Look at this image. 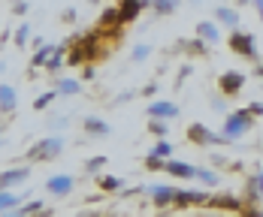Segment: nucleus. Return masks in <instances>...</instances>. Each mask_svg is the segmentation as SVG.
Instances as JSON below:
<instances>
[{"label": "nucleus", "mask_w": 263, "mask_h": 217, "mask_svg": "<svg viewBox=\"0 0 263 217\" xmlns=\"http://www.w3.org/2000/svg\"><path fill=\"white\" fill-rule=\"evenodd\" d=\"M64 148V139L61 136H49L42 142H36L31 151H28V160H49V157H58Z\"/></svg>", "instance_id": "obj_1"}, {"label": "nucleus", "mask_w": 263, "mask_h": 217, "mask_svg": "<svg viewBox=\"0 0 263 217\" xmlns=\"http://www.w3.org/2000/svg\"><path fill=\"white\" fill-rule=\"evenodd\" d=\"M230 49L236 55H245V58H257V49H254V36L251 33H233L230 36Z\"/></svg>", "instance_id": "obj_2"}, {"label": "nucleus", "mask_w": 263, "mask_h": 217, "mask_svg": "<svg viewBox=\"0 0 263 217\" xmlns=\"http://www.w3.org/2000/svg\"><path fill=\"white\" fill-rule=\"evenodd\" d=\"M248 127H251V118H248V112H239V115H230V118H227V124H224V133H227V139H236V136H242Z\"/></svg>", "instance_id": "obj_3"}, {"label": "nucleus", "mask_w": 263, "mask_h": 217, "mask_svg": "<svg viewBox=\"0 0 263 217\" xmlns=\"http://www.w3.org/2000/svg\"><path fill=\"white\" fill-rule=\"evenodd\" d=\"M188 139H191V142H200V145H218V142H224L221 136L209 133L203 124H191V130H188Z\"/></svg>", "instance_id": "obj_4"}, {"label": "nucleus", "mask_w": 263, "mask_h": 217, "mask_svg": "<svg viewBox=\"0 0 263 217\" xmlns=\"http://www.w3.org/2000/svg\"><path fill=\"white\" fill-rule=\"evenodd\" d=\"M28 175H31V172H28L25 166H18V169H6V172L0 175V190H9V187L28 181Z\"/></svg>", "instance_id": "obj_5"}, {"label": "nucleus", "mask_w": 263, "mask_h": 217, "mask_svg": "<svg viewBox=\"0 0 263 217\" xmlns=\"http://www.w3.org/2000/svg\"><path fill=\"white\" fill-rule=\"evenodd\" d=\"M200 202H209V196L197 190H176L172 196V205H200Z\"/></svg>", "instance_id": "obj_6"}, {"label": "nucleus", "mask_w": 263, "mask_h": 217, "mask_svg": "<svg viewBox=\"0 0 263 217\" xmlns=\"http://www.w3.org/2000/svg\"><path fill=\"white\" fill-rule=\"evenodd\" d=\"M49 193H55V196H67L70 190H73V178L70 175H55V178H49Z\"/></svg>", "instance_id": "obj_7"}, {"label": "nucleus", "mask_w": 263, "mask_h": 217, "mask_svg": "<svg viewBox=\"0 0 263 217\" xmlns=\"http://www.w3.org/2000/svg\"><path fill=\"white\" fill-rule=\"evenodd\" d=\"M164 169L169 172V175H176V178H194V175H197V169H194V166L179 163V160H169V163H164Z\"/></svg>", "instance_id": "obj_8"}, {"label": "nucleus", "mask_w": 263, "mask_h": 217, "mask_svg": "<svg viewBox=\"0 0 263 217\" xmlns=\"http://www.w3.org/2000/svg\"><path fill=\"white\" fill-rule=\"evenodd\" d=\"M242 85H245V76L242 73H224L221 76V91L224 93H236Z\"/></svg>", "instance_id": "obj_9"}, {"label": "nucleus", "mask_w": 263, "mask_h": 217, "mask_svg": "<svg viewBox=\"0 0 263 217\" xmlns=\"http://www.w3.org/2000/svg\"><path fill=\"white\" fill-rule=\"evenodd\" d=\"M148 115L151 118H176L179 115V106L176 103H151L148 106Z\"/></svg>", "instance_id": "obj_10"}, {"label": "nucleus", "mask_w": 263, "mask_h": 217, "mask_svg": "<svg viewBox=\"0 0 263 217\" xmlns=\"http://www.w3.org/2000/svg\"><path fill=\"white\" fill-rule=\"evenodd\" d=\"M139 9H142V3H139V0H124V3H121V9H118V25L133 21V18L139 15Z\"/></svg>", "instance_id": "obj_11"}, {"label": "nucleus", "mask_w": 263, "mask_h": 217, "mask_svg": "<svg viewBox=\"0 0 263 217\" xmlns=\"http://www.w3.org/2000/svg\"><path fill=\"white\" fill-rule=\"evenodd\" d=\"M148 193H151V199H155L158 205L172 202V196H176V190H172V187H148Z\"/></svg>", "instance_id": "obj_12"}, {"label": "nucleus", "mask_w": 263, "mask_h": 217, "mask_svg": "<svg viewBox=\"0 0 263 217\" xmlns=\"http://www.w3.org/2000/svg\"><path fill=\"white\" fill-rule=\"evenodd\" d=\"M197 36H203L206 42H215V39H221V33H218V28H215L212 21H200V25H197Z\"/></svg>", "instance_id": "obj_13"}, {"label": "nucleus", "mask_w": 263, "mask_h": 217, "mask_svg": "<svg viewBox=\"0 0 263 217\" xmlns=\"http://www.w3.org/2000/svg\"><path fill=\"white\" fill-rule=\"evenodd\" d=\"M0 109L3 112H12L15 109V91L9 85H0Z\"/></svg>", "instance_id": "obj_14"}, {"label": "nucleus", "mask_w": 263, "mask_h": 217, "mask_svg": "<svg viewBox=\"0 0 263 217\" xmlns=\"http://www.w3.org/2000/svg\"><path fill=\"white\" fill-rule=\"evenodd\" d=\"M85 130H88L91 136H109V124L100 121V118H85Z\"/></svg>", "instance_id": "obj_15"}, {"label": "nucleus", "mask_w": 263, "mask_h": 217, "mask_svg": "<svg viewBox=\"0 0 263 217\" xmlns=\"http://www.w3.org/2000/svg\"><path fill=\"white\" fill-rule=\"evenodd\" d=\"M15 205H18V196L9 190H0V211H12Z\"/></svg>", "instance_id": "obj_16"}, {"label": "nucleus", "mask_w": 263, "mask_h": 217, "mask_svg": "<svg viewBox=\"0 0 263 217\" xmlns=\"http://www.w3.org/2000/svg\"><path fill=\"white\" fill-rule=\"evenodd\" d=\"M218 21H221V25H227V28H236V25H239V15H236L233 9L224 6V9H218Z\"/></svg>", "instance_id": "obj_17"}, {"label": "nucleus", "mask_w": 263, "mask_h": 217, "mask_svg": "<svg viewBox=\"0 0 263 217\" xmlns=\"http://www.w3.org/2000/svg\"><path fill=\"white\" fill-rule=\"evenodd\" d=\"M151 6H155V12H161V15H169V12H176V9H179V3H176V0H155Z\"/></svg>", "instance_id": "obj_18"}, {"label": "nucleus", "mask_w": 263, "mask_h": 217, "mask_svg": "<svg viewBox=\"0 0 263 217\" xmlns=\"http://www.w3.org/2000/svg\"><path fill=\"white\" fill-rule=\"evenodd\" d=\"M52 52H55V49H49V45H42V49H39V52H36V55H33V66H42V63L49 61V58H52Z\"/></svg>", "instance_id": "obj_19"}, {"label": "nucleus", "mask_w": 263, "mask_h": 217, "mask_svg": "<svg viewBox=\"0 0 263 217\" xmlns=\"http://www.w3.org/2000/svg\"><path fill=\"white\" fill-rule=\"evenodd\" d=\"M97 184L103 187V190H118V187H121V181H118L115 175H103V178H97Z\"/></svg>", "instance_id": "obj_20"}, {"label": "nucleus", "mask_w": 263, "mask_h": 217, "mask_svg": "<svg viewBox=\"0 0 263 217\" xmlns=\"http://www.w3.org/2000/svg\"><path fill=\"white\" fill-rule=\"evenodd\" d=\"M212 205L215 208H239V202L233 196H218V199H212Z\"/></svg>", "instance_id": "obj_21"}, {"label": "nucleus", "mask_w": 263, "mask_h": 217, "mask_svg": "<svg viewBox=\"0 0 263 217\" xmlns=\"http://www.w3.org/2000/svg\"><path fill=\"white\" fill-rule=\"evenodd\" d=\"M85 58H88V55H85V49L79 45V49H73V52H70V58H67V63H70V66H79V63L85 61Z\"/></svg>", "instance_id": "obj_22"}, {"label": "nucleus", "mask_w": 263, "mask_h": 217, "mask_svg": "<svg viewBox=\"0 0 263 217\" xmlns=\"http://www.w3.org/2000/svg\"><path fill=\"white\" fill-rule=\"evenodd\" d=\"M61 88H58V93H79V82H73V79H64V82H58Z\"/></svg>", "instance_id": "obj_23"}, {"label": "nucleus", "mask_w": 263, "mask_h": 217, "mask_svg": "<svg viewBox=\"0 0 263 217\" xmlns=\"http://www.w3.org/2000/svg\"><path fill=\"white\" fill-rule=\"evenodd\" d=\"M58 97V91H49V93H42V97H36V103H33V109H46L52 100Z\"/></svg>", "instance_id": "obj_24"}, {"label": "nucleus", "mask_w": 263, "mask_h": 217, "mask_svg": "<svg viewBox=\"0 0 263 217\" xmlns=\"http://www.w3.org/2000/svg\"><path fill=\"white\" fill-rule=\"evenodd\" d=\"M28 39H31V28H28V25H21V28H18V33H15V42H18V45H25Z\"/></svg>", "instance_id": "obj_25"}, {"label": "nucleus", "mask_w": 263, "mask_h": 217, "mask_svg": "<svg viewBox=\"0 0 263 217\" xmlns=\"http://www.w3.org/2000/svg\"><path fill=\"white\" fill-rule=\"evenodd\" d=\"M36 211H42V202H31V205H25V208H21V211H18V217L36 214Z\"/></svg>", "instance_id": "obj_26"}, {"label": "nucleus", "mask_w": 263, "mask_h": 217, "mask_svg": "<svg viewBox=\"0 0 263 217\" xmlns=\"http://www.w3.org/2000/svg\"><path fill=\"white\" fill-rule=\"evenodd\" d=\"M166 154H172V145H166V142H161V145L151 151V157H166Z\"/></svg>", "instance_id": "obj_27"}, {"label": "nucleus", "mask_w": 263, "mask_h": 217, "mask_svg": "<svg viewBox=\"0 0 263 217\" xmlns=\"http://www.w3.org/2000/svg\"><path fill=\"white\" fill-rule=\"evenodd\" d=\"M148 55H151V49H148V45H136V52H133V58H136V61H142V58H148Z\"/></svg>", "instance_id": "obj_28"}, {"label": "nucleus", "mask_w": 263, "mask_h": 217, "mask_svg": "<svg viewBox=\"0 0 263 217\" xmlns=\"http://www.w3.org/2000/svg\"><path fill=\"white\" fill-rule=\"evenodd\" d=\"M145 166H148V169H164L161 157H151V154H148V160H145Z\"/></svg>", "instance_id": "obj_29"}, {"label": "nucleus", "mask_w": 263, "mask_h": 217, "mask_svg": "<svg viewBox=\"0 0 263 217\" xmlns=\"http://www.w3.org/2000/svg\"><path fill=\"white\" fill-rule=\"evenodd\" d=\"M151 133H155V136H166V124L155 121V124H151Z\"/></svg>", "instance_id": "obj_30"}, {"label": "nucleus", "mask_w": 263, "mask_h": 217, "mask_svg": "<svg viewBox=\"0 0 263 217\" xmlns=\"http://www.w3.org/2000/svg\"><path fill=\"white\" fill-rule=\"evenodd\" d=\"M103 163H106V157H94V160H91V163H88V169H91V172H94V169H100V166H103Z\"/></svg>", "instance_id": "obj_31"}, {"label": "nucleus", "mask_w": 263, "mask_h": 217, "mask_svg": "<svg viewBox=\"0 0 263 217\" xmlns=\"http://www.w3.org/2000/svg\"><path fill=\"white\" fill-rule=\"evenodd\" d=\"M248 112H251V115H263V103H251Z\"/></svg>", "instance_id": "obj_32"}, {"label": "nucleus", "mask_w": 263, "mask_h": 217, "mask_svg": "<svg viewBox=\"0 0 263 217\" xmlns=\"http://www.w3.org/2000/svg\"><path fill=\"white\" fill-rule=\"evenodd\" d=\"M15 12H18V15H25V12H28V6H25L21 0H15Z\"/></svg>", "instance_id": "obj_33"}, {"label": "nucleus", "mask_w": 263, "mask_h": 217, "mask_svg": "<svg viewBox=\"0 0 263 217\" xmlns=\"http://www.w3.org/2000/svg\"><path fill=\"white\" fill-rule=\"evenodd\" d=\"M254 181H257V190H260V193H263V172H260V175H257V178H254Z\"/></svg>", "instance_id": "obj_34"}, {"label": "nucleus", "mask_w": 263, "mask_h": 217, "mask_svg": "<svg viewBox=\"0 0 263 217\" xmlns=\"http://www.w3.org/2000/svg\"><path fill=\"white\" fill-rule=\"evenodd\" d=\"M254 6H257V12H260V18H263V0H254Z\"/></svg>", "instance_id": "obj_35"}, {"label": "nucleus", "mask_w": 263, "mask_h": 217, "mask_svg": "<svg viewBox=\"0 0 263 217\" xmlns=\"http://www.w3.org/2000/svg\"><path fill=\"white\" fill-rule=\"evenodd\" d=\"M139 3H142V6H145V3H155V0H139Z\"/></svg>", "instance_id": "obj_36"}, {"label": "nucleus", "mask_w": 263, "mask_h": 217, "mask_svg": "<svg viewBox=\"0 0 263 217\" xmlns=\"http://www.w3.org/2000/svg\"><path fill=\"white\" fill-rule=\"evenodd\" d=\"M257 73H260V76H263V63H260V69H257Z\"/></svg>", "instance_id": "obj_37"}, {"label": "nucleus", "mask_w": 263, "mask_h": 217, "mask_svg": "<svg viewBox=\"0 0 263 217\" xmlns=\"http://www.w3.org/2000/svg\"><path fill=\"white\" fill-rule=\"evenodd\" d=\"M6 217H18V214H6Z\"/></svg>", "instance_id": "obj_38"}, {"label": "nucleus", "mask_w": 263, "mask_h": 217, "mask_svg": "<svg viewBox=\"0 0 263 217\" xmlns=\"http://www.w3.org/2000/svg\"><path fill=\"white\" fill-rule=\"evenodd\" d=\"M239 3H248V0H239Z\"/></svg>", "instance_id": "obj_39"}, {"label": "nucleus", "mask_w": 263, "mask_h": 217, "mask_svg": "<svg viewBox=\"0 0 263 217\" xmlns=\"http://www.w3.org/2000/svg\"><path fill=\"white\" fill-rule=\"evenodd\" d=\"M0 133H3V130H0Z\"/></svg>", "instance_id": "obj_40"}, {"label": "nucleus", "mask_w": 263, "mask_h": 217, "mask_svg": "<svg viewBox=\"0 0 263 217\" xmlns=\"http://www.w3.org/2000/svg\"><path fill=\"white\" fill-rule=\"evenodd\" d=\"M12 3H15V0H12Z\"/></svg>", "instance_id": "obj_41"}]
</instances>
